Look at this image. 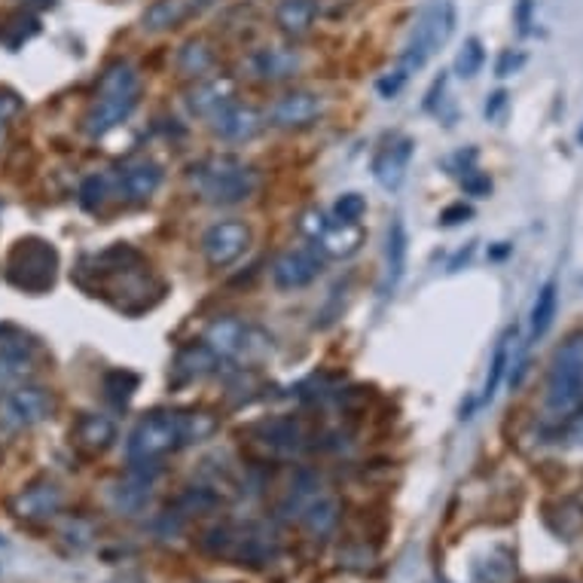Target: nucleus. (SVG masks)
<instances>
[{"instance_id": "obj_41", "label": "nucleus", "mask_w": 583, "mask_h": 583, "mask_svg": "<svg viewBox=\"0 0 583 583\" xmlns=\"http://www.w3.org/2000/svg\"><path fill=\"white\" fill-rule=\"evenodd\" d=\"M474 215L464 202H459V205H449V208H444V215H440V223L444 227H456V223H461V220H467V217Z\"/></svg>"}, {"instance_id": "obj_3", "label": "nucleus", "mask_w": 583, "mask_h": 583, "mask_svg": "<svg viewBox=\"0 0 583 583\" xmlns=\"http://www.w3.org/2000/svg\"><path fill=\"white\" fill-rule=\"evenodd\" d=\"M186 181L208 205H239L257 193L260 171L242 162L239 156H208L190 166Z\"/></svg>"}, {"instance_id": "obj_13", "label": "nucleus", "mask_w": 583, "mask_h": 583, "mask_svg": "<svg viewBox=\"0 0 583 583\" xmlns=\"http://www.w3.org/2000/svg\"><path fill=\"white\" fill-rule=\"evenodd\" d=\"M318 276H321V257L315 251H288L272 266V281H276L281 291L306 288Z\"/></svg>"}, {"instance_id": "obj_42", "label": "nucleus", "mask_w": 583, "mask_h": 583, "mask_svg": "<svg viewBox=\"0 0 583 583\" xmlns=\"http://www.w3.org/2000/svg\"><path fill=\"white\" fill-rule=\"evenodd\" d=\"M19 108H22V101H19L13 93H0V125L7 123L10 117H16Z\"/></svg>"}, {"instance_id": "obj_2", "label": "nucleus", "mask_w": 583, "mask_h": 583, "mask_svg": "<svg viewBox=\"0 0 583 583\" xmlns=\"http://www.w3.org/2000/svg\"><path fill=\"white\" fill-rule=\"evenodd\" d=\"M141 95V80L138 71L129 62H113L98 80V89H95V101L83 129L89 138H105L108 132H113L117 125H123L132 110L138 108Z\"/></svg>"}, {"instance_id": "obj_31", "label": "nucleus", "mask_w": 583, "mask_h": 583, "mask_svg": "<svg viewBox=\"0 0 583 583\" xmlns=\"http://www.w3.org/2000/svg\"><path fill=\"white\" fill-rule=\"evenodd\" d=\"M339 520V505L337 498L321 495V498H312L308 505H303V522L312 535H327Z\"/></svg>"}, {"instance_id": "obj_8", "label": "nucleus", "mask_w": 583, "mask_h": 583, "mask_svg": "<svg viewBox=\"0 0 583 583\" xmlns=\"http://www.w3.org/2000/svg\"><path fill=\"white\" fill-rule=\"evenodd\" d=\"M205 345L217 357H257L272 349V337L239 318H215L205 327Z\"/></svg>"}, {"instance_id": "obj_27", "label": "nucleus", "mask_w": 583, "mask_h": 583, "mask_svg": "<svg viewBox=\"0 0 583 583\" xmlns=\"http://www.w3.org/2000/svg\"><path fill=\"white\" fill-rule=\"evenodd\" d=\"M32 373V345L16 342L0 349V388H16Z\"/></svg>"}, {"instance_id": "obj_20", "label": "nucleus", "mask_w": 583, "mask_h": 583, "mask_svg": "<svg viewBox=\"0 0 583 583\" xmlns=\"http://www.w3.org/2000/svg\"><path fill=\"white\" fill-rule=\"evenodd\" d=\"M318 16V0H281L276 10V25L291 40H300L312 32Z\"/></svg>"}, {"instance_id": "obj_19", "label": "nucleus", "mask_w": 583, "mask_h": 583, "mask_svg": "<svg viewBox=\"0 0 583 583\" xmlns=\"http://www.w3.org/2000/svg\"><path fill=\"white\" fill-rule=\"evenodd\" d=\"M162 184V166L154 159H135L120 171V190L129 202H147Z\"/></svg>"}, {"instance_id": "obj_18", "label": "nucleus", "mask_w": 583, "mask_h": 583, "mask_svg": "<svg viewBox=\"0 0 583 583\" xmlns=\"http://www.w3.org/2000/svg\"><path fill=\"white\" fill-rule=\"evenodd\" d=\"M413 141L398 138L394 144L382 147L376 159H373V174L376 181L385 186V190H398L406 178V169H410V159H413Z\"/></svg>"}, {"instance_id": "obj_7", "label": "nucleus", "mask_w": 583, "mask_h": 583, "mask_svg": "<svg viewBox=\"0 0 583 583\" xmlns=\"http://www.w3.org/2000/svg\"><path fill=\"white\" fill-rule=\"evenodd\" d=\"M56 269H59V254L56 247L40 242V239H25L13 247L10 263H7V278L22 288V291L40 293L52 288L56 281Z\"/></svg>"}, {"instance_id": "obj_6", "label": "nucleus", "mask_w": 583, "mask_h": 583, "mask_svg": "<svg viewBox=\"0 0 583 583\" xmlns=\"http://www.w3.org/2000/svg\"><path fill=\"white\" fill-rule=\"evenodd\" d=\"M544 406L556 425L583 413V333L568 337L552 354Z\"/></svg>"}, {"instance_id": "obj_16", "label": "nucleus", "mask_w": 583, "mask_h": 583, "mask_svg": "<svg viewBox=\"0 0 583 583\" xmlns=\"http://www.w3.org/2000/svg\"><path fill=\"white\" fill-rule=\"evenodd\" d=\"M232 95H235V86H232L230 77H211L202 80L196 89H190L184 98V105L193 117H208V120H215L217 113L230 105Z\"/></svg>"}, {"instance_id": "obj_25", "label": "nucleus", "mask_w": 583, "mask_h": 583, "mask_svg": "<svg viewBox=\"0 0 583 583\" xmlns=\"http://www.w3.org/2000/svg\"><path fill=\"white\" fill-rule=\"evenodd\" d=\"M513 339H517V327H507L501 339L495 342V352H491V364L489 373H486V382H483V398L479 403H489L495 398V391H498V385L505 379L507 367L513 364Z\"/></svg>"}, {"instance_id": "obj_45", "label": "nucleus", "mask_w": 583, "mask_h": 583, "mask_svg": "<svg viewBox=\"0 0 583 583\" xmlns=\"http://www.w3.org/2000/svg\"><path fill=\"white\" fill-rule=\"evenodd\" d=\"M505 105H507V93H495L491 95L489 105H486V117H489V120H495V117H498V110L505 108Z\"/></svg>"}, {"instance_id": "obj_38", "label": "nucleus", "mask_w": 583, "mask_h": 583, "mask_svg": "<svg viewBox=\"0 0 583 583\" xmlns=\"http://www.w3.org/2000/svg\"><path fill=\"white\" fill-rule=\"evenodd\" d=\"M522 64H525V56H522V52H513V49H507V52H501L498 64H495V74H498V77H510L513 71H520Z\"/></svg>"}, {"instance_id": "obj_34", "label": "nucleus", "mask_w": 583, "mask_h": 583, "mask_svg": "<svg viewBox=\"0 0 583 583\" xmlns=\"http://www.w3.org/2000/svg\"><path fill=\"white\" fill-rule=\"evenodd\" d=\"M138 373H132V369H110L108 376H105V394H108L117 406H123L132 400V394L138 391Z\"/></svg>"}, {"instance_id": "obj_39", "label": "nucleus", "mask_w": 583, "mask_h": 583, "mask_svg": "<svg viewBox=\"0 0 583 583\" xmlns=\"http://www.w3.org/2000/svg\"><path fill=\"white\" fill-rule=\"evenodd\" d=\"M464 190L476 196V199H483V196H489L491 193V181L486 174H479V171H471L467 178H464Z\"/></svg>"}, {"instance_id": "obj_24", "label": "nucleus", "mask_w": 583, "mask_h": 583, "mask_svg": "<svg viewBox=\"0 0 583 583\" xmlns=\"http://www.w3.org/2000/svg\"><path fill=\"white\" fill-rule=\"evenodd\" d=\"M406 251H410V239H406V227L403 220L394 217L388 227V247H385V260H388V276H385V288L394 291L400 278L406 272Z\"/></svg>"}, {"instance_id": "obj_21", "label": "nucleus", "mask_w": 583, "mask_h": 583, "mask_svg": "<svg viewBox=\"0 0 583 583\" xmlns=\"http://www.w3.org/2000/svg\"><path fill=\"white\" fill-rule=\"evenodd\" d=\"M318 247H321L327 257H352L357 247L364 245V230H361V223H330L327 220V227L321 230V235L315 239Z\"/></svg>"}, {"instance_id": "obj_5", "label": "nucleus", "mask_w": 583, "mask_h": 583, "mask_svg": "<svg viewBox=\"0 0 583 583\" xmlns=\"http://www.w3.org/2000/svg\"><path fill=\"white\" fill-rule=\"evenodd\" d=\"M456 22H459V13L452 0H428L418 10L410 37H406V47L400 52V71L406 77L418 74L449 44V37L456 34Z\"/></svg>"}, {"instance_id": "obj_26", "label": "nucleus", "mask_w": 583, "mask_h": 583, "mask_svg": "<svg viewBox=\"0 0 583 583\" xmlns=\"http://www.w3.org/2000/svg\"><path fill=\"white\" fill-rule=\"evenodd\" d=\"M190 16V3L186 0H154L147 7V13L141 19V28L150 34L169 32L174 25H181Z\"/></svg>"}, {"instance_id": "obj_22", "label": "nucleus", "mask_w": 583, "mask_h": 583, "mask_svg": "<svg viewBox=\"0 0 583 583\" xmlns=\"http://www.w3.org/2000/svg\"><path fill=\"white\" fill-rule=\"evenodd\" d=\"M257 437L269 449H278V452H300L306 446V430L296 418H272V422H263L257 425Z\"/></svg>"}, {"instance_id": "obj_11", "label": "nucleus", "mask_w": 583, "mask_h": 583, "mask_svg": "<svg viewBox=\"0 0 583 583\" xmlns=\"http://www.w3.org/2000/svg\"><path fill=\"white\" fill-rule=\"evenodd\" d=\"M64 505V495L59 489V483H52V479H37L32 486H25V489L19 491L10 498V513L19 517V520H49V517H56Z\"/></svg>"}, {"instance_id": "obj_29", "label": "nucleus", "mask_w": 583, "mask_h": 583, "mask_svg": "<svg viewBox=\"0 0 583 583\" xmlns=\"http://www.w3.org/2000/svg\"><path fill=\"white\" fill-rule=\"evenodd\" d=\"M150 495H154V479L147 474H132L113 489V505L125 513H138L150 501Z\"/></svg>"}, {"instance_id": "obj_35", "label": "nucleus", "mask_w": 583, "mask_h": 583, "mask_svg": "<svg viewBox=\"0 0 583 583\" xmlns=\"http://www.w3.org/2000/svg\"><path fill=\"white\" fill-rule=\"evenodd\" d=\"M483 64H486V49L479 44V37H467L461 52L456 56V74L461 80H474L483 71Z\"/></svg>"}, {"instance_id": "obj_30", "label": "nucleus", "mask_w": 583, "mask_h": 583, "mask_svg": "<svg viewBox=\"0 0 583 583\" xmlns=\"http://www.w3.org/2000/svg\"><path fill=\"white\" fill-rule=\"evenodd\" d=\"M547 522H550V529L556 532V535L571 541L574 535H581L583 505L571 501V498H566V501H556L552 507H547Z\"/></svg>"}, {"instance_id": "obj_9", "label": "nucleus", "mask_w": 583, "mask_h": 583, "mask_svg": "<svg viewBox=\"0 0 583 583\" xmlns=\"http://www.w3.org/2000/svg\"><path fill=\"white\" fill-rule=\"evenodd\" d=\"M56 410V400L40 385H16L0 400V422L7 428H34Z\"/></svg>"}, {"instance_id": "obj_36", "label": "nucleus", "mask_w": 583, "mask_h": 583, "mask_svg": "<svg viewBox=\"0 0 583 583\" xmlns=\"http://www.w3.org/2000/svg\"><path fill=\"white\" fill-rule=\"evenodd\" d=\"M367 215V199L361 193H345L333 205V220L337 223H361V217Z\"/></svg>"}, {"instance_id": "obj_47", "label": "nucleus", "mask_w": 583, "mask_h": 583, "mask_svg": "<svg viewBox=\"0 0 583 583\" xmlns=\"http://www.w3.org/2000/svg\"><path fill=\"white\" fill-rule=\"evenodd\" d=\"M581 144H583V129H581Z\"/></svg>"}, {"instance_id": "obj_28", "label": "nucleus", "mask_w": 583, "mask_h": 583, "mask_svg": "<svg viewBox=\"0 0 583 583\" xmlns=\"http://www.w3.org/2000/svg\"><path fill=\"white\" fill-rule=\"evenodd\" d=\"M215 49L208 40H202V37H193V40H186L184 47L178 49V71L184 74V77H202V74H208L211 68H215Z\"/></svg>"}, {"instance_id": "obj_14", "label": "nucleus", "mask_w": 583, "mask_h": 583, "mask_svg": "<svg viewBox=\"0 0 583 583\" xmlns=\"http://www.w3.org/2000/svg\"><path fill=\"white\" fill-rule=\"evenodd\" d=\"M300 64H303L300 52L288 47H260V49H254V52H251V59H247L251 74L260 80H269V83L293 77V74L300 71Z\"/></svg>"}, {"instance_id": "obj_33", "label": "nucleus", "mask_w": 583, "mask_h": 583, "mask_svg": "<svg viewBox=\"0 0 583 583\" xmlns=\"http://www.w3.org/2000/svg\"><path fill=\"white\" fill-rule=\"evenodd\" d=\"M40 32V22L28 13H13L0 22V40L10 49H19L25 40H32L34 34Z\"/></svg>"}, {"instance_id": "obj_23", "label": "nucleus", "mask_w": 583, "mask_h": 583, "mask_svg": "<svg viewBox=\"0 0 583 583\" xmlns=\"http://www.w3.org/2000/svg\"><path fill=\"white\" fill-rule=\"evenodd\" d=\"M217 357L205 342H193V345H184L178 357H174V376H178V382H190V379H202V376H208V373H215L217 367Z\"/></svg>"}, {"instance_id": "obj_32", "label": "nucleus", "mask_w": 583, "mask_h": 583, "mask_svg": "<svg viewBox=\"0 0 583 583\" xmlns=\"http://www.w3.org/2000/svg\"><path fill=\"white\" fill-rule=\"evenodd\" d=\"M556 306H559V284L547 281L535 296V306H532V339H541L550 330L552 318H556Z\"/></svg>"}, {"instance_id": "obj_10", "label": "nucleus", "mask_w": 583, "mask_h": 583, "mask_svg": "<svg viewBox=\"0 0 583 583\" xmlns=\"http://www.w3.org/2000/svg\"><path fill=\"white\" fill-rule=\"evenodd\" d=\"M251 245V230L242 220H220L202 235V254L211 266H230Z\"/></svg>"}, {"instance_id": "obj_4", "label": "nucleus", "mask_w": 583, "mask_h": 583, "mask_svg": "<svg viewBox=\"0 0 583 583\" xmlns=\"http://www.w3.org/2000/svg\"><path fill=\"white\" fill-rule=\"evenodd\" d=\"M202 550L232 566L260 568L278 556V537L260 522H223L202 537Z\"/></svg>"}, {"instance_id": "obj_1", "label": "nucleus", "mask_w": 583, "mask_h": 583, "mask_svg": "<svg viewBox=\"0 0 583 583\" xmlns=\"http://www.w3.org/2000/svg\"><path fill=\"white\" fill-rule=\"evenodd\" d=\"M217 422L208 413H171V410H156L144 415L135 430L129 434V461L132 464H156L174 452L178 446L202 444L215 434Z\"/></svg>"}, {"instance_id": "obj_44", "label": "nucleus", "mask_w": 583, "mask_h": 583, "mask_svg": "<svg viewBox=\"0 0 583 583\" xmlns=\"http://www.w3.org/2000/svg\"><path fill=\"white\" fill-rule=\"evenodd\" d=\"M532 10H535V0H520V7H517V25H520V34H529Z\"/></svg>"}, {"instance_id": "obj_12", "label": "nucleus", "mask_w": 583, "mask_h": 583, "mask_svg": "<svg viewBox=\"0 0 583 583\" xmlns=\"http://www.w3.org/2000/svg\"><path fill=\"white\" fill-rule=\"evenodd\" d=\"M324 113V98L318 93H306V89H296L278 98L272 110H269V120L278 129H303L312 125Z\"/></svg>"}, {"instance_id": "obj_40", "label": "nucleus", "mask_w": 583, "mask_h": 583, "mask_svg": "<svg viewBox=\"0 0 583 583\" xmlns=\"http://www.w3.org/2000/svg\"><path fill=\"white\" fill-rule=\"evenodd\" d=\"M406 74H403V71H394V74H388V77H382L379 80V83H376V89H379V93L385 95V98H394V95L400 93V89H403V83H406Z\"/></svg>"}, {"instance_id": "obj_15", "label": "nucleus", "mask_w": 583, "mask_h": 583, "mask_svg": "<svg viewBox=\"0 0 583 583\" xmlns=\"http://www.w3.org/2000/svg\"><path fill=\"white\" fill-rule=\"evenodd\" d=\"M211 129H215L223 141H251L263 129V117L260 110H254L251 105L230 101V105L211 120Z\"/></svg>"}, {"instance_id": "obj_17", "label": "nucleus", "mask_w": 583, "mask_h": 583, "mask_svg": "<svg viewBox=\"0 0 583 583\" xmlns=\"http://www.w3.org/2000/svg\"><path fill=\"white\" fill-rule=\"evenodd\" d=\"M71 437L86 456H101V452H108L110 446L117 444V422L110 415L86 413L77 418Z\"/></svg>"}, {"instance_id": "obj_46", "label": "nucleus", "mask_w": 583, "mask_h": 583, "mask_svg": "<svg viewBox=\"0 0 583 583\" xmlns=\"http://www.w3.org/2000/svg\"><path fill=\"white\" fill-rule=\"evenodd\" d=\"M28 3H40V0H28ZM49 3H56V0H49Z\"/></svg>"}, {"instance_id": "obj_37", "label": "nucleus", "mask_w": 583, "mask_h": 583, "mask_svg": "<svg viewBox=\"0 0 583 583\" xmlns=\"http://www.w3.org/2000/svg\"><path fill=\"white\" fill-rule=\"evenodd\" d=\"M105 196H108V178L105 174H93L80 186V205L89 208V211H95L105 202Z\"/></svg>"}, {"instance_id": "obj_43", "label": "nucleus", "mask_w": 583, "mask_h": 583, "mask_svg": "<svg viewBox=\"0 0 583 583\" xmlns=\"http://www.w3.org/2000/svg\"><path fill=\"white\" fill-rule=\"evenodd\" d=\"M352 3L354 0H318V13H324V16L330 19H339Z\"/></svg>"}]
</instances>
